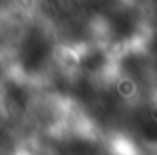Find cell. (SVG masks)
Segmentation results:
<instances>
[{"mask_svg": "<svg viewBox=\"0 0 157 155\" xmlns=\"http://www.w3.org/2000/svg\"><path fill=\"white\" fill-rule=\"evenodd\" d=\"M52 40L42 28L34 26L26 32L18 50L20 66L26 74H38L48 66L52 58Z\"/></svg>", "mask_w": 157, "mask_h": 155, "instance_id": "6da1fadb", "label": "cell"}, {"mask_svg": "<svg viewBox=\"0 0 157 155\" xmlns=\"http://www.w3.org/2000/svg\"><path fill=\"white\" fill-rule=\"evenodd\" d=\"M137 28H139L137 16L131 10H127V8L117 10L109 18V34L113 36L115 40H127V38H131V36H135Z\"/></svg>", "mask_w": 157, "mask_h": 155, "instance_id": "7a4b0ae2", "label": "cell"}]
</instances>
